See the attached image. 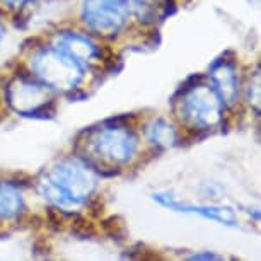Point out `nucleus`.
<instances>
[{
  "label": "nucleus",
  "mask_w": 261,
  "mask_h": 261,
  "mask_svg": "<svg viewBox=\"0 0 261 261\" xmlns=\"http://www.w3.org/2000/svg\"><path fill=\"white\" fill-rule=\"evenodd\" d=\"M96 186L97 171L84 157H65L55 162L38 181L43 198L63 214H73L87 203Z\"/></svg>",
  "instance_id": "1"
},
{
  "label": "nucleus",
  "mask_w": 261,
  "mask_h": 261,
  "mask_svg": "<svg viewBox=\"0 0 261 261\" xmlns=\"http://www.w3.org/2000/svg\"><path fill=\"white\" fill-rule=\"evenodd\" d=\"M84 142V157L91 166L101 162L106 164H126L139 150V137L130 126L123 123V118L108 120L99 128H89L81 135Z\"/></svg>",
  "instance_id": "2"
},
{
  "label": "nucleus",
  "mask_w": 261,
  "mask_h": 261,
  "mask_svg": "<svg viewBox=\"0 0 261 261\" xmlns=\"http://www.w3.org/2000/svg\"><path fill=\"white\" fill-rule=\"evenodd\" d=\"M176 97L179 101L174 102V110L186 125L200 130H212L219 126L224 120V102L212 87V84H205L201 75H193L186 81Z\"/></svg>",
  "instance_id": "3"
},
{
  "label": "nucleus",
  "mask_w": 261,
  "mask_h": 261,
  "mask_svg": "<svg viewBox=\"0 0 261 261\" xmlns=\"http://www.w3.org/2000/svg\"><path fill=\"white\" fill-rule=\"evenodd\" d=\"M31 73L51 91L70 92L82 82L86 67L55 46L39 48L31 58Z\"/></svg>",
  "instance_id": "4"
},
{
  "label": "nucleus",
  "mask_w": 261,
  "mask_h": 261,
  "mask_svg": "<svg viewBox=\"0 0 261 261\" xmlns=\"http://www.w3.org/2000/svg\"><path fill=\"white\" fill-rule=\"evenodd\" d=\"M6 101L14 111L22 116L46 118L55 115L51 89L39 82L31 72L17 73L7 84Z\"/></svg>",
  "instance_id": "5"
},
{
  "label": "nucleus",
  "mask_w": 261,
  "mask_h": 261,
  "mask_svg": "<svg viewBox=\"0 0 261 261\" xmlns=\"http://www.w3.org/2000/svg\"><path fill=\"white\" fill-rule=\"evenodd\" d=\"M82 22L91 33L115 38L130 19L128 0H82Z\"/></svg>",
  "instance_id": "6"
},
{
  "label": "nucleus",
  "mask_w": 261,
  "mask_h": 261,
  "mask_svg": "<svg viewBox=\"0 0 261 261\" xmlns=\"http://www.w3.org/2000/svg\"><path fill=\"white\" fill-rule=\"evenodd\" d=\"M154 201L159 205L166 206L174 212H183V214H198L206 220H214V222L220 225H227V227H238V219H236L234 212L227 208V206H215V205H191L186 201H181L176 198L172 193L162 191V193L152 195Z\"/></svg>",
  "instance_id": "7"
},
{
  "label": "nucleus",
  "mask_w": 261,
  "mask_h": 261,
  "mask_svg": "<svg viewBox=\"0 0 261 261\" xmlns=\"http://www.w3.org/2000/svg\"><path fill=\"white\" fill-rule=\"evenodd\" d=\"M210 84L225 108L234 106L239 101L241 87L234 60H227L225 57L217 60L210 68Z\"/></svg>",
  "instance_id": "8"
},
{
  "label": "nucleus",
  "mask_w": 261,
  "mask_h": 261,
  "mask_svg": "<svg viewBox=\"0 0 261 261\" xmlns=\"http://www.w3.org/2000/svg\"><path fill=\"white\" fill-rule=\"evenodd\" d=\"M53 46L65 51L84 67L92 60H99L101 48L87 34L77 31H58L53 38Z\"/></svg>",
  "instance_id": "9"
},
{
  "label": "nucleus",
  "mask_w": 261,
  "mask_h": 261,
  "mask_svg": "<svg viewBox=\"0 0 261 261\" xmlns=\"http://www.w3.org/2000/svg\"><path fill=\"white\" fill-rule=\"evenodd\" d=\"M24 210H26V205H24V198L21 190H19V185L12 183V181L0 183V219H19L24 214Z\"/></svg>",
  "instance_id": "10"
},
{
  "label": "nucleus",
  "mask_w": 261,
  "mask_h": 261,
  "mask_svg": "<svg viewBox=\"0 0 261 261\" xmlns=\"http://www.w3.org/2000/svg\"><path fill=\"white\" fill-rule=\"evenodd\" d=\"M145 137L155 149H171L178 142V130L164 118H154L145 125Z\"/></svg>",
  "instance_id": "11"
},
{
  "label": "nucleus",
  "mask_w": 261,
  "mask_h": 261,
  "mask_svg": "<svg viewBox=\"0 0 261 261\" xmlns=\"http://www.w3.org/2000/svg\"><path fill=\"white\" fill-rule=\"evenodd\" d=\"M259 86H261L259 84V70H256L253 75L248 77V86H246V99H248L249 106L253 108L256 115L259 113V99H261Z\"/></svg>",
  "instance_id": "12"
},
{
  "label": "nucleus",
  "mask_w": 261,
  "mask_h": 261,
  "mask_svg": "<svg viewBox=\"0 0 261 261\" xmlns=\"http://www.w3.org/2000/svg\"><path fill=\"white\" fill-rule=\"evenodd\" d=\"M102 229L108 236H111L113 239L115 238H121L125 236V225H123V220L118 219V217H110L102 222Z\"/></svg>",
  "instance_id": "13"
},
{
  "label": "nucleus",
  "mask_w": 261,
  "mask_h": 261,
  "mask_svg": "<svg viewBox=\"0 0 261 261\" xmlns=\"http://www.w3.org/2000/svg\"><path fill=\"white\" fill-rule=\"evenodd\" d=\"M72 232L77 234L79 238L86 239V238H91V236H94V227L87 222L86 219H82V217L77 215V222L72 225Z\"/></svg>",
  "instance_id": "14"
},
{
  "label": "nucleus",
  "mask_w": 261,
  "mask_h": 261,
  "mask_svg": "<svg viewBox=\"0 0 261 261\" xmlns=\"http://www.w3.org/2000/svg\"><path fill=\"white\" fill-rule=\"evenodd\" d=\"M190 259H224V256L215 254V253H210V251H205V253L191 254V256H190Z\"/></svg>",
  "instance_id": "15"
},
{
  "label": "nucleus",
  "mask_w": 261,
  "mask_h": 261,
  "mask_svg": "<svg viewBox=\"0 0 261 261\" xmlns=\"http://www.w3.org/2000/svg\"><path fill=\"white\" fill-rule=\"evenodd\" d=\"M0 2L9 9H21L24 6H28L29 2H33V0H0Z\"/></svg>",
  "instance_id": "16"
},
{
  "label": "nucleus",
  "mask_w": 261,
  "mask_h": 261,
  "mask_svg": "<svg viewBox=\"0 0 261 261\" xmlns=\"http://www.w3.org/2000/svg\"><path fill=\"white\" fill-rule=\"evenodd\" d=\"M4 36H6V28H4V24L0 22V41L4 39Z\"/></svg>",
  "instance_id": "17"
}]
</instances>
